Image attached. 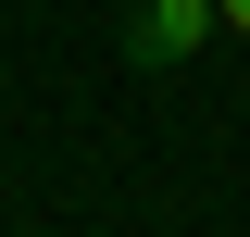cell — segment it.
Masks as SVG:
<instances>
[{
	"label": "cell",
	"instance_id": "cell-1",
	"mask_svg": "<svg viewBox=\"0 0 250 237\" xmlns=\"http://www.w3.org/2000/svg\"><path fill=\"white\" fill-rule=\"evenodd\" d=\"M225 38V0H138L125 13V62L138 75H175V62H200Z\"/></svg>",
	"mask_w": 250,
	"mask_h": 237
},
{
	"label": "cell",
	"instance_id": "cell-2",
	"mask_svg": "<svg viewBox=\"0 0 250 237\" xmlns=\"http://www.w3.org/2000/svg\"><path fill=\"white\" fill-rule=\"evenodd\" d=\"M225 38H250V0H225Z\"/></svg>",
	"mask_w": 250,
	"mask_h": 237
}]
</instances>
